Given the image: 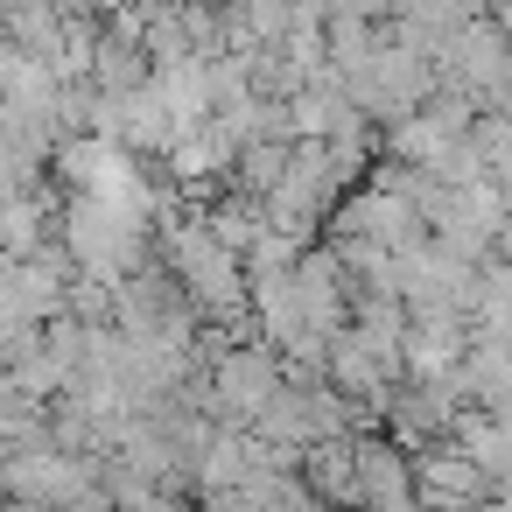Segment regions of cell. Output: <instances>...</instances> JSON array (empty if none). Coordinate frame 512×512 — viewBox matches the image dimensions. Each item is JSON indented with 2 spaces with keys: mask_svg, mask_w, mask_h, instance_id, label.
Masks as SVG:
<instances>
[{
  "mask_svg": "<svg viewBox=\"0 0 512 512\" xmlns=\"http://www.w3.org/2000/svg\"><path fill=\"white\" fill-rule=\"evenodd\" d=\"M162 253H169L183 295H190L204 316H232V309L246 302V267H239V253H232L225 239H211L204 218L169 225V232H162Z\"/></svg>",
  "mask_w": 512,
  "mask_h": 512,
  "instance_id": "obj_1",
  "label": "cell"
},
{
  "mask_svg": "<svg viewBox=\"0 0 512 512\" xmlns=\"http://www.w3.org/2000/svg\"><path fill=\"white\" fill-rule=\"evenodd\" d=\"M281 379H288L281 351H260V344L218 351V365H211V414L232 421V428H246V421L267 407V393H274Z\"/></svg>",
  "mask_w": 512,
  "mask_h": 512,
  "instance_id": "obj_2",
  "label": "cell"
},
{
  "mask_svg": "<svg viewBox=\"0 0 512 512\" xmlns=\"http://www.w3.org/2000/svg\"><path fill=\"white\" fill-rule=\"evenodd\" d=\"M288 281H295L302 323H309L316 337H337V330H344V316H351V295H344V260H337L330 246H302V253H295V267H288Z\"/></svg>",
  "mask_w": 512,
  "mask_h": 512,
  "instance_id": "obj_3",
  "label": "cell"
},
{
  "mask_svg": "<svg viewBox=\"0 0 512 512\" xmlns=\"http://www.w3.org/2000/svg\"><path fill=\"white\" fill-rule=\"evenodd\" d=\"M449 442L484 470L491 491L512 484V414H498V407H456L449 414Z\"/></svg>",
  "mask_w": 512,
  "mask_h": 512,
  "instance_id": "obj_4",
  "label": "cell"
},
{
  "mask_svg": "<svg viewBox=\"0 0 512 512\" xmlns=\"http://www.w3.org/2000/svg\"><path fill=\"white\" fill-rule=\"evenodd\" d=\"M491 484H484V470L456 449V442H428L421 456H414V498H428V505H463V498H484Z\"/></svg>",
  "mask_w": 512,
  "mask_h": 512,
  "instance_id": "obj_5",
  "label": "cell"
},
{
  "mask_svg": "<svg viewBox=\"0 0 512 512\" xmlns=\"http://www.w3.org/2000/svg\"><path fill=\"white\" fill-rule=\"evenodd\" d=\"M351 463H358V498L365 505H386V512L414 505V470L393 442H351Z\"/></svg>",
  "mask_w": 512,
  "mask_h": 512,
  "instance_id": "obj_6",
  "label": "cell"
},
{
  "mask_svg": "<svg viewBox=\"0 0 512 512\" xmlns=\"http://www.w3.org/2000/svg\"><path fill=\"white\" fill-rule=\"evenodd\" d=\"M8 43H15V57H57V36H64V8L57 0H8Z\"/></svg>",
  "mask_w": 512,
  "mask_h": 512,
  "instance_id": "obj_7",
  "label": "cell"
},
{
  "mask_svg": "<svg viewBox=\"0 0 512 512\" xmlns=\"http://www.w3.org/2000/svg\"><path fill=\"white\" fill-rule=\"evenodd\" d=\"M64 8H78V15H99V22H106L113 8H134V0H64Z\"/></svg>",
  "mask_w": 512,
  "mask_h": 512,
  "instance_id": "obj_8",
  "label": "cell"
}]
</instances>
